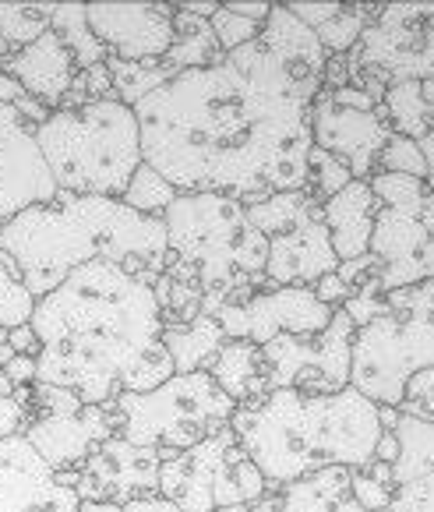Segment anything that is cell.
<instances>
[{
  "instance_id": "cell-1",
  "label": "cell",
  "mask_w": 434,
  "mask_h": 512,
  "mask_svg": "<svg viewBox=\"0 0 434 512\" xmlns=\"http://www.w3.org/2000/svg\"><path fill=\"white\" fill-rule=\"evenodd\" d=\"M311 103L255 39L135 106L142 163L177 191L233 195L244 209L276 191H304Z\"/></svg>"
},
{
  "instance_id": "cell-2",
  "label": "cell",
  "mask_w": 434,
  "mask_h": 512,
  "mask_svg": "<svg viewBox=\"0 0 434 512\" xmlns=\"http://www.w3.org/2000/svg\"><path fill=\"white\" fill-rule=\"evenodd\" d=\"M39 339L36 382L71 389L85 407H113L120 392H152L173 378L163 311L152 283L89 262L39 297L29 318Z\"/></svg>"
},
{
  "instance_id": "cell-3",
  "label": "cell",
  "mask_w": 434,
  "mask_h": 512,
  "mask_svg": "<svg viewBox=\"0 0 434 512\" xmlns=\"http://www.w3.org/2000/svg\"><path fill=\"white\" fill-rule=\"evenodd\" d=\"M0 255L18 269L32 301H39L89 262H113L156 283L170 248L163 219L138 216L120 198L57 195L0 226Z\"/></svg>"
},
{
  "instance_id": "cell-4",
  "label": "cell",
  "mask_w": 434,
  "mask_h": 512,
  "mask_svg": "<svg viewBox=\"0 0 434 512\" xmlns=\"http://www.w3.org/2000/svg\"><path fill=\"white\" fill-rule=\"evenodd\" d=\"M230 431L247 460L262 470L269 495L329 467L360 470L375 460L382 438L378 403L346 385L343 392L311 396L272 389L233 410Z\"/></svg>"
},
{
  "instance_id": "cell-5",
  "label": "cell",
  "mask_w": 434,
  "mask_h": 512,
  "mask_svg": "<svg viewBox=\"0 0 434 512\" xmlns=\"http://www.w3.org/2000/svg\"><path fill=\"white\" fill-rule=\"evenodd\" d=\"M166 248L198 269L202 315H216L226 304H244L258 290H272L265 279L269 244L247 219L233 195H188L180 191L163 212Z\"/></svg>"
},
{
  "instance_id": "cell-6",
  "label": "cell",
  "mask_w": 434,
  "mask_h": 512,
  "mask_svg": "<svg viewBox=\"0 0 434 512\" xmlns=\"http://www.w3.org/2000/svg\"><path fill=\"white\" fill-rule=\"evenodd\" d=\"M36 145L60 195L124 198L142 166L138 117L120 99H92L50 113V121L36 128Z\"/></svg>"
},
{
  "instance_id": "cell-7",
  "label": "cell",
  "mask_w": 434,
  "mask_h": 512,
  "mask_svg": "<svg viewBox=\"0 0 434 512\" xmlns=\"http://www.w3.org/2000/svg\"><path fill=\"white\" fill-rule=\"evenodd\" d=\"M424 368H434V283L385 290L378 315L353 329L350 385L399 410L406 382Z\"/></svg>"
},
{
  "instance_id": "cell-8",
  "label": "cell",
  "mask_w": 434,
  "mask_h": 512,
  "mask_svg": "<svg viewBox=\"0 0 434 512\" xmlns=\"http://www.w3.org/2000/svg\"><path fill=\"white\" fill-rule=\"evenodd\" d=\"M117 435L131 445L159 452H184L216 431L230 428L237 403L209 371L173 375L152 392H120L113 400Z\"/></svg>"
},
{
  "instance_id": "cell-9",
  "label": "cell",
  "mask_w": 434,
  "mask_h": 512,
  "mask_svg": "<svg viewBox=\"0 0 434 512\" xmlns=\"http://www.w3.org/2000/svg\"><path fill=\"white\" fill-rule=\"evenodd\" d=\"M371 191L378 198L371 255L382 290L434 283V191L403 174H375Z\"/></svg>"
},
{
  "instance_id": "cell-10",
  "label": "cell",
  "mask_w": 434,
  "mask_h": 512,
  "mask_svg": "<svg viewBox=\"0 0 434 512\" xmlns=\"http://www.w3.org/2000/svg\"><path fill=\"white\" fill-rule=\"evenodd\" d=\"M159 495L180 512H216L230 505H255L269 495L262 470L247 460L230 428L184 452H163Z\"/></svg>"
},
{
  "instance_id": "cell-11",
  "label": "cell",
  "mask_w": 434,
  "mask_h": 512,
  "mask_svg": "<svg viewBox=\"0 0 434 512\" xmlns=\"http://www.w3.org/2000/svg\"><path fill=\"white\" fill-rule=\"evenodd\" d=\"M247 219L269 244V287H315L339 269L322 202L307 191H276L265 202L247 205Z\"/></svg>"
},
{
  "instance_id": "cell-12",
  "label": "cell",
  "mask_w": 434,
  "mask_h": 512,
  "mask_svg": "<svg viewBox=\"0 0 434 512\" xmlns=\"http://www.w3.org/2000/svg\"><path fill=\"white\" fill-rule=\"evenodd\" d=\"M353 82H424L434 78V4H385L346 53Z\"/></svg>"
},
{
  "instance_id": "cell-13",
  "label": "cell",
  "mask_w": 434,
  "mask_h": 512,
  "mask_svg": "<svg viewBox=\"0 0 434 512\" xmlns=\"http://www.w3.org/2000/svg\"><path fill=\"white\" fill-rule=\"evenodd\" d=\"M350 347L353 322L336 308L329 329L318 336H276L262 347L265 385L272 389H297L311 396H329L350 385Z\"/></svg>"
},
{
  "instance_id": "cell-14",
  "label": "cell",
  "mask_w": 434,
  "mask_h": 512,
  "mask_svg": "<svg viewBox=\"0 0 434 512\" xmlns=\"http://www.w3.org/2000/svg\"><path fill=\"white\" fill-rule=\"evenodd\" d=\"M332 315L336 311L325 308L311 287H272L258 290L244 304H226L212 318L226 339H247L265 347L276 336H318L329 329Z\"/></svg>"
},
{
  "instance_id": "cell-15",
  "label": "cell",
  "mask_w": 434,
  "mask_h": 512,
  "mask_svg": "<svg viewBox=\"0 0 434 512\" xmlns=\"http://www.w3.org/2000/svg\"><path fill=\"white\" fill-rule=\"evenodd\" d=\"M159 463H163L159 449H142L113 435L75 470L57 474V481L75 488L78 502L124 505L135 498L159 495Z\"/></svg>"
},
{
  "instance_id": "cell-16",
  "label": "cell",
  "mask_w": 434,
  "mask_h": 512,
  "mask_svg": "<svg viewBox=\"0 0 434 512\" xmlns=\"http://www.w3.org/2000/svg\"><path fill=\"white\" fill-rule=\"evenodd\" d=\"M392 128L385 117V106L375 110H350L329 99V92H318L311 103V145L329 152L332 159L350 170L353 181H371L378 170L385 142Z\"/></svg>"
},
{
  "instance_id": "cell-17",
  "label": "cell",
  "mask_w": 434,
  "mask_h": 512,
  "mask_svg": "<svg viewBox=\"0 0 434 512\" xmlns=\"http://www.w3.org/2000/svg\"><path fill=\"white\" fill-rule=\"evenodd\" d=\"M57 195L60 191L36 145V128L18 117L15 106L0 103V226Z\"/></svg>"
},
{
  "instance_id": "cell-18",
  "label": "cell",
  "mask_w": 434,
  "mask_h": 512,
  "mask_svg": "<svg viewBox=\"0 0 434 512\" xmlns=\"http://www.w3.org/2000/svg\"><path fill=\"white\" fill-rule=\"evenodd\" d=\"M85 15L117 61H163L173 43V4H85Z\"/></svg>"
},
{
  "instance_id": "cell-19",
  "label": "cell",
  "mask_w": 434,
  "mask_h": 512,
  "mask_svg": "<svg viewBox=\"0 0 434 512\" xmlns=\"http://www.w3.org/2000/svg\"><path fill=\"white\" fill-rule=\"evenodd\" d=\"M75 488L36 456L25 435L0 438V512H78Z\"/></svg>"
},
{
  "instance_id": "cell-20",
  "label": "cell",
  "mask_w": 434,
  "mask_h": 512,
  "mask_svg": "<svg viewBox=\"0 0 434 512\" xmlns=\"http://www.w3.org/2000/svg\"><path fill=\"white\" fill-rule=\"evenodd\" d=\"M22 435L53 474H64L89 460L106 438L117 435V414L110 407H82L75 414L32 417Z\"/></svg>"
},
{
  "instance_id": "cell-21",
  "label": "cell",
  "mask_w": 434,
  "mask_h": 512,
  "mask_svg": "<svg viewBox=\"0 0 434 512\" xmlns=\"http://www.w3.org/2000/svg\"><path fill=\"white\" fill-rule=\"evenodd\" d=\"M389 512H434V421L399 414Z\"/></svg>"
},
{
  "instance_id": "cell-22",
  "label": "cell",
  "mask_w": 434,
  "mask_h": 512,
  "mask_svg": "<svg viewBox=\"0 0 434 512\" xmlns=\"http://www.w3.org/2000/svg\"><path fill=\"white\" fill-rule=\"evenodd\" d=\"M0 68L8 71L29 96L39 99L50 113H57L60 106H64V99H68L71 85H75V78H78L75 57H71L64 39L53 29H46L39 39L22 46L15 57L0 61Z\"/></svg>"
},
{
  "instance_id": "cell-23",
  "label": "cell",
  "mask_w": 434,
  "mask_h": 512,
  "mask_svg": "<svg viewBox=\"0 0 434 512\" xmlns=\"http://www.w3.org/2000/svg\"><path fill=\"white\" fill-rule=\"evenodd\" d=\"M258 39H262L265 50L276 57L279 68L290 75V82L297 85L304 96L315 99L318 92H322V71H325V61H329V53L322 50L315 32L286 11V4H272Z\"/></svg>"
},
{
  "instance_id": "cell-24",
  "label": "cell",
  "mask_w": 434,
  "mask_h": 512,
  "mask_svg": "<svg viewBox=\"0 0 434 512\" xmlns=\"http://www.w3.org/2000/svg\"><path fill=\"white\" fill-rule=\"evenodd\" d=\"M325 226H329V241L339 262H353V258L371 251V234H375V216H378V198L367 181H350L339 195L322 202Z\"/></svg>"
},
{
  "instance_id": "cell-25",
  "label": "cell",
  "mask_w": 434,
  "mask_h": 512,
  "mask_svg": "<svg viewBox=\"0 0 434 512\" xmlns=\"http://www.w3.org/2000/svg\"><path fill=\"white\" fill-rule=\"evenodd\" d=\"M286 11L315 32L329 57H343L357 46L378 8L375 4H286Z\"/></svg>"
},
{
  "instance_id": "cell-26",
  "label": "cell",
  "mask_w": 434,
  "mask_h": 512,
  "mask_svg": "<svg viewBox=\"0 0 434 512\" xmlns=\"http://www.w3.org/2000/svg\"><path fill=\"white\" fill-rule=\"evenodd\" d=\"M272 512H367L353 498L350 467H329L276 491Z\"/></svg>"
},
{
  "instance_id": "cell-27",
  "label": "cell",
  "mask_w": 434,
  "mask_h": 512,
  "mask_svg": "<svg viewBox=\"0 0 434 512\" xmlns=\"http://www.w3.org/2000/svg\"><path fill=\"white\" fill-rule=\"evenodd\" d=\"M205 371L216 378V385L237 407H244V403L258 400V396L269 392V385H265L262 347L247 343V339H226Z\"/></svg>"
},
{
  "instance_id": "cell-28",
  "label": "cell",
  "mask_w": 434,
  "mask_h": 512,
  "mask_svg": "<svg viewBox=\"0 0 434 512\" xmlns=\"http://www.w3.org/2000/svg\"><path fill=\"white\" fill-rule=\"evenodd\" d=\"M177 8V4H173ZM226 53L219 46L216 32H212V22L209 18H198L191 11H180L173 15V43L166 50L163 64L173 78L184 75V71H198V68H212V64L223 61Z\"/></svg>"
},
{
  "instance_id": "cell-29",
  "label": "cell",
  "mask_w": 434,
  "mask_h": 512,
  "mask_svg": "<svg viewBox=\"0 0 434 512\" xmlns=\"http://www.w3.org/2000/svg\"><path fill=\"white\" fill-rule=\"evenodd\" d=\"M159 343L166 347L177 375H191V371H205L212 364V357L219 354V347L226 343L223 329L216 318L198 315L188 325H163Z\"/></svg>"
},
{
  "instance_id": "cell-30",
  "label": "cell",
  "mask_w": 434,
  "mask_h": 512,
  "mask_svg": "<svg viewBox=\"0 0 434 512\" xmlns=\"http://www.w3.org/2000/svg\"><path fill=\"white\" fill-rule=\"evenodd\" d=\"M385 117L392 135H403L420 142L434 131V78L424 82H392L385 89Z\"/></svg>"
},
{
  "instance_id": "cell-31",
  "label": "cell",
  "mask_w": 434,
  "mask_h": 512,
  "mask_svg": "<svg viewBox=\"0 0 434 512\" xmlns=\"http://www.w3.org/2000/svg\"><path fill=\"white\" fill-rule=\"evenodd\" d=\"M50 29L64 39V46L71 50L75 57L78 71H89L99 68V64L110 61V53L106 46L92 36L89 29V15H85V4H53V18H50Z\"/></svg>"
},
{
  "instance_id": "cell-32",
  "label": "cell",
  "mask_w": 434,
  "mask_h": 512,
  "mask_svg": "<svg viewBox=\"0 0 434 512\" xmlns=\"http://www.w3.org/2000/svg\"><path fill=\"white\" fill-rule=\"evenodd\" d=\"M53 4H0V61L15 57L22 46L50 29Z\"/></svg>"
},
{
  "instance_id": "cell-33",
  "label": "cell",
  "mask_w": 434,
  "mask_h": 512,
  "mask_svg": "<svg viewBox=\"0 0 434 512\" xmlns=\"http://www.w3.org/2000/svg\"><path fill=\"white\" fill-rule=\"evenodd\" d=\"M106 71H110L113 96L124 106H131V110H135L145 96H152L159 85H166L173 78L159 61H117V57H110Z\"/></svg>"
},
{
  "instance_id": "cell-34",
  "label": "cell",
  "mask_w": 434,
  "mask_h": 512,
  "mask_svg": "<svg viewBox=\"0 0 434 512\" xmlns=\"http://www.w3.org/2000/svg\"><path fill=\"white\" fill-rule=\"evenodd\" d=\"M177 195H180V191L173 188L170 181H163V177H159L149 163H142L135 170V177H131L128 191H124V198H120V202L128 205L131 212H138V216L163 219V212L170 209Z\"/></svg>"
},
{
  "instance_id": "cell-35",
  "label": "cell",
  "mask_w": 434,
  "mask_h": 512,
  "mask_svg": "<svg viewBox=\"0 0 434 512\" xmlns=\"http://www.w3.org/2000/svg\"><path fill=\"white\" fill-rule=\"evenodd\" d=\"M32 294L22 287V279H18V269L8 262V258L0 255V329H18V325H29L32 318Z\"/></svg>"
},
{
  "instance_id": "cell-36",
  "label": "cell",
  "mask_w": 434,
  "mask_h": 512,
  "mask_svg": "<svg viewBox=\"0 0 434 512\" xmlns=\"http://www.w3.org/2000/svg\"><path fill=\"white\" fill-rule=\"evenodd\" d=\"M353 177H350V170H346L339 159H332L329 152H322V149H307V184H304V191L311 198H318V202H329L332 195H339V191L350 184Z\"/></svg>"
},
{
  "instance_id": "cell-37",
  "label": "cell",
  "mask_w": 434,
  "mask_h": 512,
  "mask_svg": "<svg viewBox=\"0 0 434 512\" xmlns=\"http://www.w3.org/2000/svg\"><path fill=\"white\" fill-rule=\"evenodd\" d=\"M375 174H403V177H417V181H427V166L424 156H420V145L413 138L403 135H389L382 156H378V170Z\"/></svg>"
},
{
  "instance_id": "cell-38",
  "label": "cell",
  "mask_w": 434,
  "mask_h": 512,
  "mask_svg": "<svg viewBox=\"0 0 434 512\" xmlns=\"http://www.w3.org/2000/svg\"><path fill=\"white\" fill-rule=\"evenodd\" d=\"M399 414L417 417V421H434V368H424L406 382Z\"/></svg>"
},
{
  "instance_id": "cell-39",
  "label": "cell",
  "mask_w": 434,
  "mask_h": 512,
  "mask_svg": "<svg viewBox=\"0 0 434 512\" xmlns=\"http://www.w3.org/2000/svg\"><path fill=\"white\" fill-rule=\"evenodd\" d=\"M209 22H212V32H216L219 46H223V53H233V50H240V46L255 43L258 32H262V25L247 22V18H237L233 11H226L223 4H219V11L209 18Z\"/></svg>"
},
{
  "instance_id": "cell-40",
  "label": "cell",
  "mask_w": 434,
  "mask_h": 512,
  "mask_svg": "<svg viewBox=\"0 0 434 512\" xmlns=\"http://www.w3.org/2000/svg\"><path fill=\"white\" fill-rule=\"evenodd\" d=\"M29 417H25V407L18 403V396H4L0 392V438H15L25 431Z\"/></svg>"
},
{
  "instance_id": "cell-41",
  "label": "cell",
  "mask_w": 434,
  "mask_h": 512,
  "mask_svg": "<svg viewBox=\"0 0 434 512\" xmlns=\"http://www.w3.org/2000/svg\"><path fill=\"white\" fill-rule=\"evenodd\" d=\"M336 276L343 279V283H346L350 290H357L360 283H367V279H375V255L367 251V255L353 258V262H339Z\"/></svg>"
},
{
  "instance_id": "cell-42",
  "label": "cell",
  "mask_w": 434,
  "mask_h": 512,
  "mask_svg": "<svg viewBox=\"0 0 434 512\" xmlns=\"http://www.w3.org/2000/svg\"><path fill=\"white\" fill-rule=\"evenodd\" d=\"M311 290H315V297H318V301H322L325 308H332V311H336V308H343V304H346V297L353 294V290L346 287V283L336 276V272H329V276H322V279H318V283H315V287H311Z\"/></svg>"
},
{
  "instance_id": "cell-43",
  "label": "cell",
  "mask_w": 434,
  "mask_h": 512,
  "mask_svg": "<svg viewBox=\"0 0 434 512\" xmlns=\"http://www.w3.org/2000/svg\"><path fill=\"white\" fill-rule=\"evenodd\" d=\"M0 375H8L15 389H29V385H36V357L15 354L4 368H0Z\"/></svg>"
},
{
  "instance_id": "cell-44",
  "label": "cell",
  "mask_w": 434,
  "mask_h": 512,
  "mask_svg": "<svg viewBox=\"0 0 434 512\" xmlns=\"http://www.w3.org/2000/svg\"><path fill=\"white\" fill-rule=\"evenodd\" d=\"M343 85H350L346 53H343V57H329V61H325V71H322V89L325 92H336V89H343Z\"/></svg>"
},
{
  "instance_id": "cell-45",
  "label": "cell",
  "mask_w": 434,
  "mask_h": 512,
  "mask_svg": "<svg viewBox=\"0 0 434 512\" xmlns=\"http://www.w3.org/2000/svg\"><path fill=\"white\" fill-rule=\"evenodd\" d=\"M226 11H233L237 18H247V22H255V25H265V18H269V11H272V4L269 0H247V4H223Z\"/></svg>"
},
{
  "instance_id": "cell-46",
  "label": "cell",
  "mask_w": 434,
  "mask_h": 512,
  "mask_svg": "<svg viewBox=\"0 0 434 512\" xmlns=\"http://www.w3.org/2000/svg\"><path fill=\"white\" fill-rule=\"evenodd\" d=\"M8 343L15 354H25V357H39V339L32 332V325H18V329L8 332Z\"/></svg>"
},
{
  "instance_id": "cell-47",
  "label": "cell",
  "mask_w": 434,
  "mask_h": 512,
  "mask_svg": "<svg viewBox=\"0 0 434 512\" xmlns=\"http://www.w3.org/2000/svg\"><path fill=\"white\" fill-rule=\"evenodd\" d=\"M124 512H180L173 502H166L163 495H149V498H135V502L120 505Z\"/></svg>"
},
{
  "instance_id": "cell-48",
  "label": "cell",
  "mask_w": 434,
  "mask_h": 512,
  "mask_svg": "<svg viewBox=\"0 0 434 512\" xmlns=\"http://www.w3.org/2000/svg\"><path fill=\"white\" fill-rule=\"evenodd\" d=\"M396 456H399V442H396V431H382V438H378V445H375V460L378 463H396Z\"/></svg>"
},
{
  "instance_id": "cell-49",
  "label": "cell",
  "mask_w": 434,
  "mask_h": 512,
  "mask_svg": "<svg viewBox=\"0 0 434 512\" xmlns=\"http://www.w3.org/2000/svg\"><path fill=\"white\" fill-rule=\"evenodd\" d=\"M22 96H25V89H22V85H18L15 78L8 75V71L0 68V103H4V106H15Z\"/></svg>"
},
{
  "instance_id": "cell-50",
  "label": "cell",
  "mask_w": 434,
  "mask_h": 512,
  "mask_svg": "<svg viewBox=\"0 0 434 512\" xmlns=\"http://www.w3.org/2000/svg\"><path fill=\"white\" fill-rule=\"evenodd\" d=\"M420 156H424V166H427V191H434V131H431V135H424V138H420Z\"/></svg>"
},
{
  "instance_id": "cell-51",
  "label": "cell",
  "mask_w": 434,
  "mask_h": 512,
  "mask_svg": "<svg viewBox=\"0 0 434 512\" xmlns=\"http://www.w3.org/2000/svg\"><path fill=\"white\" fill-rule=\"evenodd\" d=\"M180 11H191V15H198V18H212L219 11V4L216 0H191V4H177Z\"/></svg>"
},
{
  "instance_id": "cell-52",
  "label": "cell",
  "mask_w": 434,
  "mask_h": 512,
  "mask_svg": "<svg viewBox=\"0 0 434 512\" xmlns=\"http://www.w3.org/2000/svg\"><path fill=\"white\" fill-rule=\"evenodd\" d=\"M78 512H124V509L113 505V502H82L78 505Z\"/></svg>"
},
{
  "instance_id": "cell-53",
  "label": "cell",
  "mask_w": 434,
  "mask_h": 512,
  "mask_svg": "<svg viewBox=\"0 0 434 512\" xmlns=\"http://www.w3.org/2000/svg\"><path fill=\"white\" fill-rule=\"evenodd\" d=\"M216 512H251V505H230V509H216Z\"/></svg>"
},
{
  "instance_id": "cell-54",
  "label": "cell",
  "mask_w": 434,
  "mask_h": 512,
  "mask_svg": "<svg viewBox=\"0 0 434 512\" xmlns=\"http://www.w3.org/2000/svg\"><path fill=\"white\" fill-rule=\"evenodd\" d=\"M4 343H8V329H0V347H4Z\"/></svg>"
}]
</instances>
